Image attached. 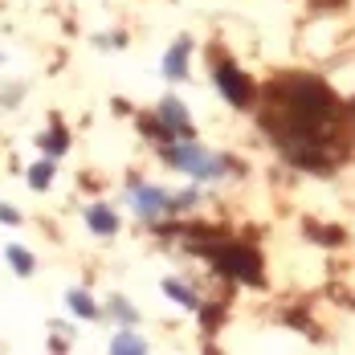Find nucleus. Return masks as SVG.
Returning a JSON list of instances; mask_svg holds the SVG:
<instances>
[{
	"mask_svg": "<svg viewBox=\"0 0 355 355\" xmlns=\"http://www.w3.org/2000/svg\"><path fill=\"white\" fill-rule=\"evenodd\" d=\"M270 98H274V114L266 119V127L274 131V143L286 151V159L322 172L331 159L327 127H335V114H339L335 90L311 73H290L270 86Z\"/></svg>",
	"mask_w": 355,
	"mask_h": 355,
	"instance_id": "1",
	"label": "nucleus"
},
{
	"mask_svg": "<svg viewBox=\"0 0 355 355\" xmlns=\"http://www.w3.org/2000/svg\"><path fill=\"white\" fill-rule=\"evenodd\" d=\"M200 249L213 257V266L225 274V278L261 286V257H257V249L237 245V241H225V245H200Z\"/></svg>",
	"mask_w": 355,
	"mask_h": 355,
	"instance_id": "2",
	"label": "nucleus"
},
{
	"mask_svg": "<svg viewBox=\"0 0 355 355\" xmlns=\"http://www.w3.org/2000/svg\"><path fill=\"white\" fill-rule=\"evenodd\" d=\"M168 164H172V168H184L188 176H200V180H216L225 168H237V164H229L225 155H213V151H205V147H196V143L172 147V151H168Z\"/></svg>",
	"mask_w": 355,
	"mask_h": 355,
	"instance_id": "3",
	"label": "nucleus"
},
{
	"mask_svg": "<svg viewBox=\"0 0 355 355\" xmlns=\"http://www.w3.org/2000/svg\"><path fill=\"white\" fill-rule=\"evenodd\" d=\"M216 86H220V94H225L233 107H249V103H253V82H249L245 70H237L233 62L216 66Z\"/></svg>",
	"mask_w": 355,
	"mask_h": 355,
	"instance_id": "4",
	"label": "nucleus"
},
{
	"mask_svg": "<svg viewBox=\"0 0 355 355\" xmlns=\"http://www.w3.org/2000/svg\"><path fill=\"white\" fill-rule=\"evenodd\" d=\"M131 205H135V213L147 216V220H151V216H159V213H172V209H176V205H172V200H168L159 188H135V200H131Z\"/></svg>",
	"mask_w": 355,
	"mask_h": 355,
	"instance_id": "5",
	"label": "nucleus"
},
{
	"mask_svg": "<svg viewBox=\"0 0 355 355\" xmlns=\"http://www.w3.org/2000/svg\"><path fill=\"white\" fill-rule=\"evenodd\" d=\"M159 119L172 127V135H192V123H188V114H184V107H180V98H164L159 103Z\"/></svg>",
	"mask_w": 355,
	"mask_h": 355,
	"instance_id": "6",
	"label": "nucleus"
},
{
	"mask_svg": "<svg viewBox=\"0 0 355 355\" xmlns=\"http://www.w3.org/2000/svg\"><path fill=\"white\" fill-rule=\"evenodd\" d=\"M188 49H192V41H188V37H180L176 45L168 49V58H164V73H168L172 82H180V78L188 73Z\"/></svg>",
	"mask_w": 355,
	"mask_h": 355,
	"instance_id": "7",
	"label": "nucleus"
},
{
	"mask_svg": "<svg viewBox=\"0 0 355 355\" xmlns=\"http://www.w3.org/2000/svg\"><path fill=\"white\" fill-rule=\"evenodd\" d=\"M86 225H90L94 233H103V237H107V233L119 229V216L110 213V209H103V205H94V209H86Z\"/></svg>",
	"mask_w": 355,
	"mask_h": 355,
	"instance_id": "8",
	"label": "nucleus"
},
{
	"mask_svg": "<svg viewBox=\"0 0 355 355\" xmlns=\"http://www.w3.org/2000/svg\"><path fill=\"white\" fill-rule=\"evenodd\" d=\"M164 294H168V298H176L180 306H188V311H196V306H200V302H196V294H192L184 282H176V278H164Z\"/></svg>",
	"mask_w": 355,
	"mask_h": 355,
	"instance_id": "9",
	"label": "nucleus"
},
{
	"mask_svg": "<svg viewBox=\"0 0 355 355\" xmlns=\"http://www.w3.org/2000/svg\"><path fill=\"white\" fill-rule=\"evenodd\" d=\"M70 306H73V315H82V319H98V306H94L90 294H82V290L70 294Z\"/></svg>",
	"mask_w": 355,
	"mask_h": 355,
	"instance_id": "10",
	"label": "nucleus"
},
{
	"mask_svg": "<svg viewBox=\"0 0 355 355\" xmlns=\"http://www.w3.org/2000/svg\"><path fill=\"white\" fill-rule=\"evenodd\" d=\"M110 352H119V355H123V352H135V355H139V352H147V343H143L139 335H127V331H123V335H114Z\"/></svg>",
	"mask_w": 355,
	"mask_h": 355,
	"instance_id": "11",
	"label": "nucleus"
},
{
	"mask_svg": "<svg viewBox=\"0 0 355 355\" xmlns=\"http://www.w3.org/2000/svg\"><path fill=\"white\" fill-rule=\"evenodd\" d=\"M8 261H12L17 274H33V257H29L21 245H8Z\"/></svg>",
	"mask_w": 355,
	"mask_h": 355,
	"instance_id": "12",
	"label": "nucleus"
},
{
	"mask_svg": "<svg viewBox=\"0 0 355 355\" xmlns=\"http://www.w3.org/2000/svg\"><path fill=\"white\" fill-rule=\"evenodd\" d=\"M49 176H53V164H49V159H41L33 172H29V184H33V188H45V184H49Z\"/></svg>",
	"mask_w": 355,
	"mask_h": 355,
	"instance_id": "13",
	"label": "nucleus"
},
{
	"mask_svg": "<svg viewBox=\"0 0 355 355\" xmlns=\"http://www.w3.org/2000/svg\"><path fill=\"white\" fill-rule=\"evenodd\" d=\"M45 147H49V151H53V155H58V151H66V131H62V127H58V131H53V135H49V139H45Z\"/></svg>",
	"mask_w": 355,
	"mask_h": 355,
	"instance_id": "14",
	"label": "nucleus"
},
{
	"mask_svg": "<svg viewBox=\"0 0 355 355\" xmlns=\"http://www.w3.org/2000/svg\"><path fill=\"white\" fill-rule=\"evenodd\" d=\"M114 315H119V319H127V322H135V315H131V306H127V302H114Z\"/></svg>",
	"mask_w": 355,
	"mask_h": 355,
	"instance_id": "15",
	"label": "nucleus"
},
{
	"mask_svg": "<svg viewBox=\"0 0 355 355\" xmlns=\"http://www.w3.org/2000/svg\"><path fill=\"white\" fill-rule=\"evenodd\" d=\"M0 220H8V225H17V220H21V216L12 213V209H4V205H0Z\"/></svg>",
	"mask_w": 355,
	"mask_h": 355,
	"instance_id": "16",
	"label": "nucleus"
}]
</instances>
